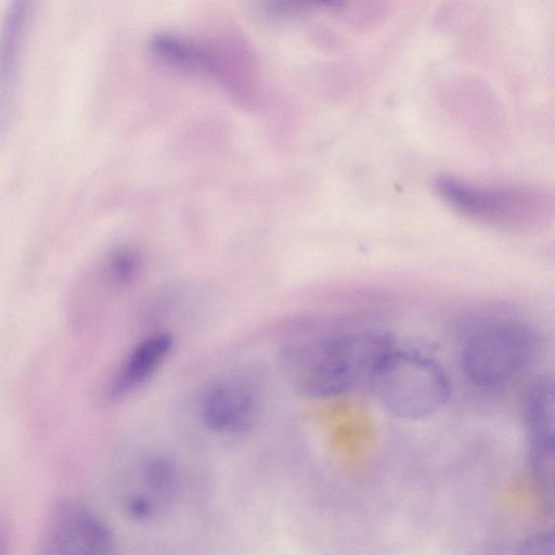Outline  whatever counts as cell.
Returning a JSON list of instances; mask_svg holds the SVG:
<instances>
[{
    "mask_svg": "<svg viewBox=\"0 0 555 555\" xmlns=\"http://www.w3.org/2000/svg\"><path fill=\"white\" fill-rule=\"evenodd\" d=\"M393 348L392 338L376 330L297 335L281 347L280 362L297 390L331 398L370 385Z\"/></svg>",
    "mask_w": 555,
    "mask_h": 555,
    "instance_id": "cell-1",
    "label": "cell"
},
{
    "mask_svg": "<svg viewBox=\"0 0 555 555\" xmlns=\"http://www.w3.org/2000/svg\"><path fill=\"white\" fill-rule=\"evenodd\" d=\"M433 188L461 217L502 231L537 230L551 220L554 211L553 195L537 186L483 184L441 175Z\"/></svg>",
    "mask_w": 555,
    "mask_h": 555,
    "instance_id": "cell-2",
    "label": "cell"
},
{
    "mask_svg": "<svg viewBox=\"0 0 555 555\" xmlns=\"http://www.w3.org/2000/svg\"><path fill=\"white\" fill-rule=\"evenodd\" d=\"M370 386L390 414L418 420L438 412L448 402L450 383L431 358L396 347L386 356Z\"/></svg>",
    "mask_w": 555,
    "mask_h": 555,
    "instance_id": "cell-3",
    "label": "cell"
},
{
    "mask_svg": "<svg viewBox=\"0 0 555 555\" xmlns=\"http://www.w3.org/2000/svg\"><path fill=\"white\" fill-rule=\"evenodd\" d=\"M537 345V335L527 323L515 319L491 320L465 340L462 371L479 388L501 387L530 363Z\"/></svg>",
    "mask_w": 555,
    "mask_h": 555,
    "instance_id": "cell-4",
    "label": "cell"
},
{
    "mask_svg": "<svg viewBox=\"0 0 555 555\" xmlns=\"http://www.w3.org/2000/svg\"><path fill=\"white\" fill-rule=\"evenodd\" d=\"M261 409L259 384L243 373H231L212 382L198 404L203 424L220 435L247 431L256 424Z\"/></svg>",
    "mask_w": 555,
    "mask_h": 555,
    "instance_id": "cell-5",
    "label": "cell"
},
{
    "mask_svg": "<svg viewBox=\"0 0 555 555\" xmlns=\"http://www.w3.org/2000/svg\"><path fill=\"white\" fill-rule=\"evenodd\" d=\"M107 525L91 509L73 501L60 502L51 512L42 542L47 554H106L113 547Z\"/></svg>",
    "mask_w": 555,
    "mask_h": 555,
    "instance_id": "cell-6",
    "label": "cell"
},
{
    "mask_svg": "<svg viewBox=\"0 0 555 555\" xmlns=\"http://www.w3.org/2000/svg\"><path fill=\"white\" fill-rule=\"evenodd\" d=\"M132 468L122 499L124 511L131 519L153 520L169 508L178 493V468L160 453L140 457Z\"/></svg>",
    "mask_w": 555,
    "mask_h": 555,
    "instance_id": "cell-7",
    "label": "cell"
},
{
    "mask_svg": "<svg viewBox=\"0 0 555 555\" xmlns=\"http://www.w3.org/2000/svg\"><path fill=\"white\" fill-rule=\"evenodd\" d=\"M38 0H10L0 24V142L7 135L26 39Z\"/></svg>",
    "mask_w": 555,
    "mask_h": 555,
    "instance_id": "cell-8",
    "label": "cell"
},
{
    "mask_svg": "<svg viewBox=\"0 0 555 555\" xmlns=\"http://www.w3.org/2000/svg\"><path fill=\"white\" fill-rule=\"evenodd\" d=\"M172 345V337L166 333L152 334L139 341L113 378L111 396L121 398L143 386L170 354Z\"/></svg>",
    "mask_w": 555,
    "mask_h": 555,
    "instance_id": "cell-9",
    "label": "cell"
},
{
    "mask_svg": "<svg viewBox=\"0 0 555 555\" xmlns=\"http://www.w3.org/2000/svg\"><path fill=\"white\" fill-rule=\"evenodd\" d=\"M526 417L530 440H553L554 385L551 377L539 378L530 389Z\"/></svg>",
    "mask_w": 555,
    "mask_h": 555,
    "instance_id": "cell-10",
    "label": "cell"
},
{
    "mask_svg": "<svg viewBox=\"0 0 555 555\" xmlns=\"http://www.w3.org/2000/svg\"><path fill=\"white\" fill-rule=\"evenodd\" d=\"M151 49L158 57L177 67L193 70L211 68V59L202 48L173 36H155Z\"/></svg>",
    "mask_w": 555,
    "mask_h": 555,
    "instance_id": "cell-11",
    "label": "cell"
},
{
    "mask_svg": "<svg viewBox=\"0 0 555 555\" xmlns=\"http://www.w3.org/2000/svg\"><path fill=\"white\" fill-rule=\"evenodd\" d=\"M309 1H314L318 3L324 4V5L331 7V8H341V7H344V4L346 2V0H309Z\"/></svg>",
    "mask_w": 555,
    "mask_h": 555,
    "instance_id": "cell-12",
    "label": "cell"
}]
</instances>
